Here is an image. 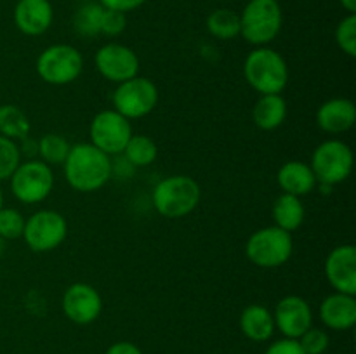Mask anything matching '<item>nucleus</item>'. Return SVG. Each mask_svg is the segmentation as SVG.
<instances>
[{
	"instance_id": "b1692460",
	"label": "nucleus",
	"mask_w": 356,
	"mask_h": 354,
	"mask_svg": "<svg viewBox=\"0 0 356 354\" xmlns=\"http://www.w3.org/2000/svg\"><path fill=\"white\" fill-rule=\"evenodd\" d=\"M122 155L134 169H141V167H149L155 162L159 156V146L149 135L132 134Z\"/></svg>"
},
{
	"instance_id": "f704fd0d",
	"label": "nucleus",
	"mask_w": 356,
	"mask_h": 354,
	"mask_svg": "<svg viewBox=\"0 0 356 354\" xmlns=\"http://www.w3.org/2000/svg\"><path fill=\"white\" fill-rule=\"evenodd\" d=\"M104 354H143V351L139 349L136 344L125 342V340H122V342L111 344V346L108 347L106 353H104Z\"/></svg>"
},
{
	"instance_id": "c756f323",
	"label": "nucleus",
	"mask_w": 356,
	"mask_h": 354,
	"mask_svg": "<svg viewBox=\"0 0 356 354\" xmlns=\"http://www.w3.org/2000/svg\"><path fill=\"white\" fill-rule=\"evenodd\" d=\"M21 163L19 146L16 141L0 135V180H7Z\"/></svg>"
},
{
	"instance_id": "423d86ee",
	"label": "nucleus",
	"mask_w": 356,
	"mask_h": 354,
	"mask_svg": "<svg viewBox=\"0 0 356 354\" xmlns=\"http://www.w3.org/2000/svg\"><path fill=\"white\" fill-rule=\"evenodd\" d=\"M353 149L341 139H327L320 142L312 155V167L318 184L336 186L344 183L353 172Z\"/></svg>"
},
{
	"instance_id": "2f4dec72",
	"label": "nucleus",
	"mask_w": 356,
	"mask_h": 354,
	"mask_svg": "<svg viewBox=\"0 0 356 354\" xmlns=\"http://www.w3.org/2000/svg\"><path fill=\"white\" fill-rule=\"evenodd\" d=\"M127 28V16L120 10L104 9L103 19H101V35L106 37H118Z\"/></svg>"
},
{
	"instance_id": "f257e3e1",
	"label": "nucleus",
	"mask_w": 356,
	"mask_h": 354,
	"mask_svg": "<svg viewBox=\"0 0 356 354\" xmlns=\"http://www.w3.org/2000/svg\"><path fill=\"white\" fill-rule=\"evenodd\" d=\"M111 163V156L90 142L72 144V149L63 163L66 183L79 193L99 191L113 177Z\"/></svg>"
},
{
	"instance_id": "ddd939ff",
	"label": "nucleus",
	"mask_w": 356,
	"mask_h": 354,
	"mask_svg": "<svg viewBox=\"0 0 356 354\" xmlns=\"http://www.w3.org/2000/svg\"><path fill=\"white\" fill-rule=\"evenodd\" d=\"M61 307L66 318L75 325H90L103 311V298L92 285L79 281L65 290Z\"/></svg>"
},
{
	"instance_id": "9b49d317",
	"label": "nucleus",
	"mask_w": 356,
	"mask_h": 354,
	"mask_svg": "<svg viewBox=\"0 0 356 354\" xmlns=\"http://www.w3.org/2000/svg\"><path fill=\"white\" fill-rule=\"evenodd\" d=\"M132 132L131 120L122 117L118 111L103 110L90 120L89 137L90 144L96 146L108 156H117L124 153L125 144L129 142Z\"/></svg>"
},
{
	"instance_id": "20e7f679",
	"label": "nucleus",
	"mask_w": 356,
	"mask_h": 354,
	"mask_svg": "<svg viewBox=\"0 0 356 354\" xmlns=\"http://www.w3.org/2000/svg\"><path fill=\"white\" fill-rule=\"evenodd\" d=\"M284 12L278 0H249L240 14V37L256 47H264L278 37Z\"/></svg>"
},
{
	"instance_id": "e433bc0d",
	"label": "nucleus",
	"mask_w": 356,
	"mask_h": 354,
	"mask_svg": "<svg viewBox=\"0 0 356 354\" xmlns=\"http://www.w3.org/2000/svg\"><path fill=\"white\" fill-rule=\"evenodd\" d=\"M339 3L348 10V14H356V0H339Z\"/></svg>"
},
{
	"instance_id": "aec40b11",
	"label": "nucleus",
	"mask_w": 356,
	"mask_h": 354,
	"mask_svg": "<svg viewBox=\"0 0 356 354\" xmlns=\"http://www.w3.org/2000/svg\"><path fill=\"white\" fill-rule=\"evenodd\" d=\"M289 106L282 94H263L252 108V120L261 130H277L287 120Z\"/></svg>"
},
{
	"instance_id": "c85d7f7f",
	"label": "nucleus",
	"mask_w": 356,
	"mask_h": 354,
	"mask_svg": "<svg viewBox=\"0 0 356 354\" xmlns=\"http://www.w3.org/2000/svg\"><path fill=\"white\" fill-rule=\"evenodd\" d=\"M336 44L350 58L356 56V14H348L336 28Z\"/></svg>"
},
{
	"instance_id": "4be33fe9",
	"label": "nucleus",
	"mask_w": 356,
	"mask_h": 354,
	"mask_svg": "<svg viewBox=\"0 0 356 354\" xmlns=\"http://www.w3.org/2000/svg\"><path fill=\"white\" fill-rule=\"evenodd\" d=\"M271 215H273V221L277 228L292 233L302 226L306 217V210L301 198L294 196V194L282 193L273 201Z\"/></svg>"
},
{
	"instance_id": "bb28decb",
	"label": "nucleus",
	"mask_w": 356,
	"mask_h": 354,
	"mask_svg": "<svg viewBox=\"0 0 356 354\" xmlns=\"http://www.w3.org/2000/svg\"><path fill=\"white\" fill-rule=\"evenodd\" d=\"M104 7L99 2L83 3L73 16V30L76 35L92 38L101 35V19H103Z\"/></svg>"
},
{
	"instance_id": "f03ea898",
	"label": "nucleus",
	"mask_w": 356,
	"mask_h": 354,
	"mask_svg": "<svg viewBox=\"0 0 356 354\" xmlns=\"http://www.w3.org/2000/svg\"><path fill=\"white\" fill-rule=\"evenodd\" d=\"M200 200V184L184 174L163 177L156 183L152 193L153 207L165 219L186 217L198 207Z\"/></svg>"
},
{
	"instance_id": "7ed1b4c3",
	"label": "nucleus",
	"mask_w": 356,
	"mask_h": 354,
	"mask_svg": "<svg viewBox=\"0 0 356 354\" xmlns=\"http://www.w3.org/2000/svg\"><path fill=\"white\" fill-rule=\"evenodd\" d=\"M243 76L257 94H282L289 83V65L275 49L256 47L243 61Z\"/></svg>"
},
{
	"instance_id": "a878e982",
	"label": "nucleus",
	"mask_w": 356,
	"mask_h": 354,
	"mask_svg": "<svg viewBox=\"0 0 356 354\" xmlns=\"http://www.w3.org/2000/svg\"><path fill=\"white\" fill-rule=\"evenodd\" d=\"M38 156L44 163H47L49 167H58L63 165L68 156L72 144H70L68 139L61 134H44L38 139Z\"/></svg>"
},
{
	"instance_id": "dca6fc26",
	"label": "nucleus",
	"mask_w": 356,
	"mask_h": 354,
	"mask_svg": "<svg viewBox=\"0 0 356 354\" xmlns=\"http://www.w3.org/2000/svg\"><path fill=\"white\" fill-rule=\"evenodd\" d=\"M54 9L49 0H17L14 7V24L26 37H38L51 28Z\"/></svg>"
},
{
	"instance_id": "473e14b6",
	"label": "nucleus",
	"mask_w": 356,
	"mask_h": 354,
	"mask_svg": "<svg viewBox=\"0 0 356 354\" xmlns=\"http://www.w3.org/2000/svg\"><path fill=\"white\" fill-rule=\"evenodd\" d=\"M264 354H306L296 339H280L271 344Z\"/></svg>"
},
{
	"instance_id": "f3484780",
	"label": "nucleus",
	"mask_w": 356,
	"mask_h": 354,
	"mask_svg": "<svg viewBox=\"0 0 356 354\" xmlns=\"http://www.w3.org/2000/svg\"><path fill=\"white\" fill-rule=\"evenodd\" d=\"M356 121V106L346 97H332L316 111V124L327 134H344L353 128Z\"/></svg>"
},
{
	"instance_id": "f8f14e48",
	"label": "nucleus",
	"mask_w": 356,
	"mask_h": 354,
	"mask_svg": "<svg viewBox=\"0 0 356 354\" xmlns=\"http://www.w3.org/2000/svg\"><path fill=\"white\" fill-rule=\"evenodd\" d=\"M94 65L103 78L110 80L117 85L138 76L139 68H141V62H139L134 49L118 44V42H108V44L101 45L94 56Z\"/></svg>"
},
{
	"instance_id": "a211bd4d",
	"label": "nucleus",
	"mask_w": 356,
	"mask_h": 354,
	"mask_svg": "<svg viewBox=\"0 0 356 354\" xmlns=\"http://www.w3.org/2000/svg\"><path fill=\"white\" fill-rule=\"evenodd\" d=\"M320 319L323 325L336 332L353 328L356 323V298L355 295L334 294L327 295L320 304Z\"/></svg>"
},
{
	"instance_id": "6ab92c4d",
	"label": "nucleus",
	"mask_w": 356,
	"mask_h": 354,
	"mask_svg": "<svg viewBox=\"0 0 356 354\" xmlns=\"http://www.w3.org/2000/svg\"><path fill=\"white\" fill-rule=\"evenodd\" d=\"M277 183L280 186L282 193L294 194V196L299 198L309 194L318 186V180H316L309 163L299 162V160L285 162L278 169Z\"/></svg>"
},
{
	"instance_id": "412c9836",
	"label": "nucleus",
	"mask_w": 356,
	"mask_h": 354,
	"mask_svg": "<svg viewBox=\"0 0 356 354\" xmlns=\"http://www.w3.org/2000/svg\"><path fill=\"white\" fill-rule=\"evenodd\" d=\"M240 330L252 342H266L275 333L273 312L261 304H250L240 314Z\"/></svg>"
},
{
	"instance_id": "393cba45",
	"label": "nucleus",
	"mask_w": 356,
	"mask_h": 354,
	"mask_svg": "<svg viewBox=\"0 0 356 354\" xmlns=\"http://www.w3.org/2000/svg\"><path fill=\"white\" fill-rule=\"evenodd\" d=\"M205 24H207L209 33L218 40H233L240 37V14L226 7L212 10Z\"/></svg>"
},
{
	"instance_id": "1a4fd4ad",
	"label": "nucleus",
	"mask_w": 356,
	"mask_h": 354,
	"mask_svg": "<svg viewBox=\"0 0 356 354\" xmlns=\"http://www.w3.org/2000/svg\"><path fill=\"white\" fill-rule=\"evenodd\" d=\"M159 87L146 76H134L131 80L118 83L111 103L113 110L118 111L127 120H138L152 113L159 104Z\"/></svg>"
},
{
	"instance_id": "72a5a7b5",
	"label": "nucleus",
	"mask_w": 356,
	"mask_h": 354,
	"mask_svg": "<svg viewBox=\"0 0 356 354\" xmlns=\"http://www.w3.org/2000/svg\"><path fill=\"white\" fill-rule=\"evenodd\" d=\"M145 2L146 0H99V3L104 7V9L120 10V12L124 14L139 9Z\"/></svg>"
},
{
	"instance_id": "58836bf2",
	"label": "nucleus",
	"mask_w": 356,
	"mask_h": 354,
	"mask_svg": "<svg viewBox=\"0 0 356 354\" xmlns=\"http://www.w3.org/2000/svg\"><path fill=\"white\" fill-rule=\"evenodd\" d=\"M3 207V193H2V189H0V208Z\"/></svg>"
},
{
	"instance_id": "9d476101",
	"label": "nucleus",
	"mask_w": 356,
	"mask_h": 354,
	"mask_svg": "<svg viewBox=\"0 0 356 354\" xmlns=\"http://www.w3.org/2000/svg\"><path fill=\"white\" fill-rule=\"evenodd\" d=\"M68 236V222L58 210L42 208L24 221L23 236L28 248L37 253L52 252Z\"/></svg>"
},
{
	"instance_id": "5701e85b",
	"label": "nucleus",
	"mask_w": 356,
	"mask_h": 354,
	"mask_svg": "<svg viewBox=\"0 0 356 354\" xmlns=\"http://www.w3.org/2000/svg\"><path fill=\"white\" fill-rule=\"evenodd\" d=\"M31 124L23 110L16 104L0 106V135L10 141H23L30 135Z\"/></svg>"
},
{
	"instance_id": "0eeeda50",
	"label": "nucleus",
	"mask_w": 356,
	"mask_h": 354,
	"mask_svg": "<svg viewBox=\"0 0 356 354\" xmlns=\"http://www.w3.org/2000/svg\"><path fill=\"white\" fill-rule=\"evenodd\" d=\"M35 69L49 85H68L82 75L83 56L70 44L49 45L38 54Z\"/></svg>"
},
{
	"instance_id": "4468645a",
	"label": "nucleus",
	"mask_w": 356,
	"mask_h": 354,
	"mask_svg": "<svg viewBox=\"0 0 356 354\" xmlns=\"http://www.w3.org/2000/svg\"><path fill=\"white\" fill-rule=\"evenodd\" d=\"M275 328L285 339L298 340L309 326H313L312 305L301 295H285L277 302L273 311Z\"/></svg>"
},
{
	"instance_id": "39448f33",
	"label": "nucleus",
	"mask_w": 356,
	"mask_h": 354,
	"mask_svg": "<svg viewBox=\"0 0 356 354\" xmlns=\"http://www.w3.org/2000/svg\"><path fill=\"white\" fill-rule=\"evenodd\" d=\"M294 252L292 233L277 226H266L249 236L245 243V255L254 266L263 269H275L291 260Z\"/></svg>"
},
{
	"instance_id": "7c9ffc66",
	"label": "nucleus",
	"mask_w": 356,
	"mask_h": 354,
	"mask_svg": "<svg viewBox=\"0 0 356 354\" xmlns=\"http://www.w3.org/2000/svg\"><path fill=\"white\" fill-rule=\"evenodd\" d=\"M298 342L301 344L302 351L306 354H323L329 349V333L322 328H315V326H309L305 333L298 339Z\"/></svg>"
},
{
	"instance_id": "c9c22d12",
	"label": "nucleus",
	"mask_w": 356,
	"mask_h": 354,
	"mask_svg": "<svg viewBox=\"0 0 356 354\" xmlns=\"http://www.w3.org/2000/svg\"><path fill=\"white\" fill-rule=\"evenodd\" d=\"M19 146V153H21V158L23 156H28V160H33L35 156L38 155V142L37 141H31L30 135L28 137H24L23 141H21Z\"/></svg>"
},
{
	"instance_id": "cd10ccee",
	"label": "nucleus",
	"mask_w": 356,
	"mask_h": 354,
	"mask_svg": "<svg viewBox=\"0 0 356 354\" xmlns=\"http://www.w3.org/2000/svg\"><path fill=\"white\" fill-rule=\"evenodd\" d=\"M24 221H26V219L23 217V214H21L17 208H0V238H3L6 242L21 238V236H23Z\"/></svg>"
},
{
	"instance_id": "6e6552de",
	"label": "nucleus",
	"mask_w": 356,
	"mask_h": 354,
	"mask_svg": "<svg viewBox=\"0 0 356 354\" xmlns=\"http://www.w3.org/2000/svg\"><path fill=\"white\" fill-rule=\"evenodd\" d=\"M9 180L10 191L17 201L24 205H35L51 196L56 177L52 167L42 160L33 158L21 162Z\"/></svg>"
},
{
	"instance_id": "2eb2a0df",
	"label": "nucleus",
	"mask_w": 356,
	"mask_h": 354,
	"mask_svg": "<svg viewBox=\"0 0 356 354\" xmlns=\"http://www.w3.org/2000/svg\"><path fill=\"white\" fill-rule=\"evenodd\" d=\"M325 276L336 292L356 295V248L339 245L325 259Z\"/></svg>"
},
{
	"instance_id": "4c0bfd02",
	"label": "nucleus",
	"mask_w": 356,
	"mask_h": 354,
	"mask_svg": "<svg viewBox=\"0 0 356 354\" xmlns=\"http://www.w3.org/2000/svg\"><path fill=\"white\" fill-rule=\"evenodd\" d=\"M3 250H6V239L0 238V255L3 253Z\"/></svg>"
}]
</instances>
